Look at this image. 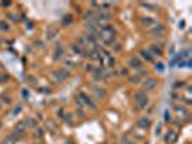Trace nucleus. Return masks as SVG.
<instances>
[{"label": "nucleus", "instance_id": "f257e3e1", "mask_svg": "<svg viewBox=\"0 0 192 144\" xmlns=\"http://www.w3.org/2000/svg\"><path fill=\"white\" fill-rule=\"evenodd\" d=\"M158 85V79L153 78V77H147L145 81H142V91H153Z\"/></svg>", "mask_w": 192, "mask_h": 144}, {"label": "nucleus", "instance_id": "f03ea898", "mask_svg": "<svg viewBox=\"0 0 192 144\" xmlns=\"http://www.w3.org/2000/svg\"><path fill=\"white\" fill-rule=\"evenodd\" d=\"M69 75H71V72L68 71V69H65V68H61V69H58V71L52 72V77L55 78L56 82H62V81H65Z\"/></svg>", "mask_w": 192, "mask_h": 144}, {"label": "nucleus", "instance_id": "7ed1b4c3", "mask_svg": "<svg viewBox=\"0 0 192 144\" xmlns=\"http://www.w3.org/2000/svg\"><path fill=\"white\" fill-rule=\"evenodd\" d=\"M129 68L136 69V71L143 69V62H142V59H140L139 56H136V55L130 56V58H129Z\"/></svg>", "mask_w": 192, "mask_h": 144}, {"label": "nucleus", "instance_id": "20e7f679", "mask_svg": "<svg viewBox=\"0 0 192 144\" xmlns=\"http://www.w3.org/2000/svg\"><path fill=\"white\" fill-rule=\"evenodd\" d=\"M77 97H78L80 99H82V101H81V102H82V105H87V107H90L91 110H95V108H97V104H95V102H93V99L90 98L88 95H85L84 92H80Z\"/></svg>", "mask_w": 192, "mask_h": 144}, {"label": "nucleus", "instance_id": "39448f33", "mask_svg": "<svg viewBox=\"0 0 192 144\" xmlns=\"http://www.w3.org/2000/svg\"><path fill=\"white\" fill-rule=\"evenodd\" d=\"M65 55V49L62 48V45H58L55 46V51H53V61H59L62 56Z\"/></svg>", "mask_w": 192, "mask_h": 144}, {"label": "nucleus", "instance_id": "423d86ee", "mask_svg": "<svg viewBox=\"0 0 192 144\" xmlns=\"http://www.w3.org/2000/svg\"><path fill=\"white\" fill-rule=\"evenodd\" d=\"M133 99H134V102H140V101H147L149 97L146 95V92H143L142 89H139V91H134V94H133Z\"/></svg>", "mask_w": 192, "mask_h": 144}, {"label": "nucleus", "instance_id": "0eeeda50", "mask_svg": "<svg viewBox=\"0 0 192 144\" xmlns=\"http://www.w3.org/2000/svg\"><path fill=\"white\" fill-rule=\"evenodd\" d=\"M25 131H26V125H25V123L22 121V123H18V124L14 125L13 134H14V136H18V137H20V136H22Z\"/></svg>", "mask_w": 192, "mask_h": 144}, {"label": "nucleus", "instance_id": "6e6552de", "mask_svg": "<svg viewBox=\"0 0 192 144\" xmlns=\"http://www.w3.org/2000/svg\"><path fill=\"white\" fill-rule=\"evenodd\" d=\"M137 127L142 128V130H147L149 127H150V120L147 117H140L137 120Z\"/></svg>", "mask_w": 192, "mask_h": 144}, {"label": "nucleus", "instance_id": "1a4fd4ad", "mask_svg": "<svg viewBox=\"0 0 192 144\" xmlns=\"http://www.w3.org/2000/svg\"><path fill=\"white\" fill-rule=\"evenodd\" d=\"M25 125H26V128H38V121L32 117H27L25 118Z\"/></svg>", "mask_w": 192, "mask_h": 144}, {"label": "nucleus", "instance_id": "9d476101", "mask_svg": "<svg viewBox=\"0 0 192 144\" xmlns=\"http://www.w3.org/2000/svg\"><path fill=\"white\" fill-rule=\"evenodd\" d=\"M139 55H140V58L145 59L146 62H153V56L149 53V51H147V49H142V51L139 52Z\"/></svg>", "mask_w": 192, "mask_h": 144}, {"label": "nucleus", "instance_id": "9b49d317", "mask_svg": "<svg viewBox=\"0 0 192 144\" xmlns=\"http://www.w3.org/2000/svg\"><path fill=\"white\" fill-rule=\"evenodd\" d=\"M18 136H14L13 133L10 134V136H7V137H5V140H3V144H16V141H18Z\"/></svg>", "mask_w": 192, "mask_h": 144}, {"label": "nucleus", "instance_id": "f8f14e48", "mask_svg": "<svg viewBox=\"0 0 192 144\" xmlns=\"http://www.w3.org/2000/svg\"><path fill=\"white\" fill-rule=\"evenodd\" d=\"M175 140H176V136H175V133H173V131H168V133H166V136H165V141H166V143H168V144H172Z\"/></svg>", "mask_w": 192, "mask_h": 144}, {"label": "nucleus", "instance_id": "ddd939ff", "mask_svg": "<svg viewBox=\"0 0 192 144\" xmlns=\"http://www.w3.org/2000/svg\"><path fill=\"white\" fill-rule=\"evenodd\" d=\"M142 79H143V78H140L139 75L136 74V75H132V77L129 78V82L133 84V85H139V84H142Z\"/></svg>", "mask_w": 192, "mask_h": 144}, {"label": "nucleus", "instance_id": "4468645a", "mask_svg": "<svg viewBox=\"0 0 192 144\" xmlns=\"http://www.w3.org/2000/svg\"><path fill=\"white\" fill-rule=\"evenodd\" d=\"M147 51H149V53H150L152 56H160V55H162V51H160V49H158L155 45H152L149 49H147Z\"/></svg>", "mask_w": 192, "mask_h": 144}, {"label": "nucleus", "instance_id": "2eb2a0df", "mask_svg": "<svg viewBox=\"0 0 192 144\" xmlns=\"http://www.w3.org/2000/svg\"><path fill=\"white\" fill-rule=\"evenodd\" d=\"M74 22V17L71 16V14H65L64 17H62V25L64 26H68V25H71Z\"/></svg>", "mask_w": 192, "mask_h": 144}, {"label": "nucleus", "instance_id": "dca6fc26", "mask_svg": "<svg viewBox=\"0 0 192 144\" xmlns=\"http://www.w3.org/2000/svg\"><path fill=\"white\" fill-rule=\"evenodd\" d=\"M0 30L2 32H9L10 30V26H9L7 20H0Z\"/></svg>", "mask_w": 192, "mask_h": 144}, {"label": "nucleus", "instance_id": "f3484780", "mask_svg": "<svg viewBox=\"0 0 192 144\" xmlns=\"http://www.w3.org/2000/svg\"><path fill=\"white\" fill-rule=\"evenodd\" d=\"M71 48H72V51L77 53V55H84V53H85V49H82L80 45H72Z\"/></svg>", "mask_w": 192, "mask_h": 144}, {"label": "nucleus", "instance_id": "a211bd4d", "mask_svg": "<svg viewBox=\"0 0 192 144\" xmlns=\"http://www.w3.org/2000/svg\"><path fill=\"white\" fill-rule=\"evenodd\" d=\"M165 32V27L162 26V25H158V26L152 29V35H160V33Z\"/></svg>", "mask_w": 192, "mask_h": 144}, {"label": "nucleus", "instance_id": "6ab92c4d", "mask_svg": "<svg viewBox=\"0 0 192 144\" xmlns=\"http://www.w3.org/2000/svg\"><path fill=\"white\" fill-rule=\"evenodd\" d=\"M64 121H66V123H68L69 125H74V117H72V114H69V112H68V114H65V115H64Z\"/></svg>", "mask_w": 192, "mask_h": 144}, {"label": "nucleus", "instance_id": "aec40b11", "mask_svg": "<svg viewBox=\"0 0 192 144\" xmlns=\"http://www.w3.org/2000/svg\"><path fill=\"white\" fill-rule=\"evenodd\" d=\"M142 20H143V25H155V23H156L152 17H143Z\"/></svg>", "mask_w": 192, "mask_h": 144}, {"label": "nucleus", "instance_id": "412c9836", "mask_svg": "<svg viewBox=\"0 0 192 144\" xmlns=\"http://www.w3.org/2000/svg\"><path fill=\"white\" fill-rule=\"evenodd\" d=\"M95 94H97L98 97H101V98L106 97V91H104L103 88H95Z\"/></svg>", "mask_w": 192, "mask_h": 144}, {"label": "nucleus", "instance_id": "4be33fe9", "mask_svg": "<svg viewBox=\"0 0 192 144\" xmlns=\"http://www.w3.org/2000/svg\"><path fill=\"white\" fill-rule=\"evenodd\" d=\"M176 111H178L179 115H181V114H182V115H186V114H188L186 108H184V107H176Z\"/></svg>", "mask_w": 192, "mask_h": 144}, {"label": "nucleus", "instance_id": "5701e85b", "mask_svg": "<svg viewBox=\"0 0 192 144\" xmlns=\"http://www.w3.org/2000/svg\"><path fill=\"white\" fill-rule=\"evenodd\" d=\"M35 136H36V138H42V137H43V130H42L40 127H38V128H36V133H35Z\"/></svg>", "mask_w": 192, "mask_h": 144}, {"label": "nucleus", "instance_id": "b1692460", "mask_svg": "<svg viewBox=\"0 0 192 144\" xmlns=\"http://www.w3.org/2000/svg\"><path fill=\"white\" fill-rule=\"evenodd\" d=\"M155 69H156V71H159V72H163V71H165V68H163V64H162V62L156 64V65H155Z\"/></svg>", "mask_w": 192, "mask_h": 144}, {"label": "nucleus", "instance_id": "393cba45", "mask_svg": "<svg viewBox=\"0 0 192 144\" xmlns=\"http://www.w3.org/2000/svg\"><path fill=\"white\" fill-rule=\"evenodd\" d=\"M22 111V105H16V107H14L13 108V111H12V114H13V115H16V114H19V112Z\"/></svg>", "mask_w": 192, "mask_h": 144}, {"label": "nucleus", "instance_id": "a878e982", "mask_svg": "<svg viewBox=\"0 0 192 144\" xmlns=\"http://www.w3.org/2000/svg\"><path fill=\"white\" fill-rule=\"evenodd\" d=\"M0 98L3 99V102H5V104H10V102H12V99H10V97H7V95H2Z\"/></svg>", "mask_w": 192, "mask_h": 144}, {"label": "nucleus", "instance_id": "bb28decb", "mask_svg": "<svg viewBox=\"0 0 192 144\" xmlns=\"http://www.w3.org/2000/svg\"><path fill=\"white\" fill-rule=\"evenodd\" d=\"M121 141H123V143H124V144H136V143H133V141H132V140H130V138H127L126 136H124V137L121 138Z\"/></svg>", "mask_w": 192, "mask_h": 144}, {"label": "nucleus", "instance_id": "cd10ccee", "mask_svg": "<svg viewBox=\"0 0 192 144\" xmlns=\"http://www.w3.org/2000/svg\"><path fill=\"white\" fill-rule=\"evenodd\" d=\"M165 121L166 123L171 121V114H169V111H165Z\"/></svg>", "mask_w": 192, "mask_h": 144}, {"label": "nucleus", "instance_id": "c85d7f7f", "mask_svg": "<svg viewBox=\"0 0 192 144\" xmlns=\"http://www.w3.org/2000/svg\"><path fill=\"white\" fill-rule=\"evenodd\" d=\"M2 6H10V2H2Z\"/></svg>", "mask_w": 192, "mask_h": 144}, {"label": "nucleus", "instance_id": "c756f323", "mask_svg": "<svg viewBox=\"0 0 192 144\" xmlns=\"http://www.w3.org/2000/svg\"><path fill=\"white\" fill-rule=\"evenodd\" d=\"M160 131H162V127H158V128H156V134H160Z\"/></svg>", "mask_w": 192, "mask_h": 144}, {"label": "nucleus", "instance_id": "7c9ffc66", "mask_svg": "<svg viewBox=\"0 0 192 144\" xmlns=\"http://www.w3.org/2000/svg\"><path fill=\"white\" fill-rule=\"evenodd\" d=\"M120 74H121V75H127V69H121Z\"/></svg>", "mask_w": 192, "mask_h": 144}, {"label": "nucleus", "instance_id": "2f4dec72", "mask_svg": "<svg viewBox=\"0 0 192 144\" xmlns=\"http://www.w3.org/2000/svg\"><path fill=\"white\" fill-rule=\"evenodd\" d=\"M146 144H149V143H147V141H146Z\"/></svg>", "mask_w": 192, "mask_h": 144}, {"label": "nucleus", "instance_id": "473e14b6", "mask_svg": "<svg viewBox=\"0 0 192 144\" xmlns=\"http://www.w3.org/2000/svg\"><path fill=\"white\" fill-rule=\"evenodd\" d=\"M104 144H107V143H104Z\"/></svg>", "mask_w": 192, "mask_h": 144}, {"label": "nucleus", "instance_id": "72a5a7b5", "mask_svg": "<svg viewBox=\"0 0 192 144\" xmlns=\"http://www.w3.org/2000/svg\"><path fill=\"white\" fill-rule=\"evenodd\" d=\"M0 108H2V107H0Z\"/></svg>", "mask_w": 192, "mask_h": 144}]
</instances>
